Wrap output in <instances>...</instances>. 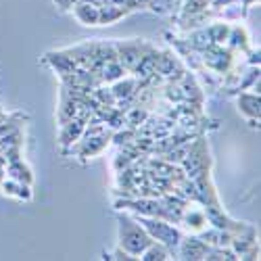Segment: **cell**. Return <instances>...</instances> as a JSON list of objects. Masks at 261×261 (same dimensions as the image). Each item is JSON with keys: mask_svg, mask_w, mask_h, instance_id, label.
I'll list each match as a JSON object with an SVG mask.
<instances>
[{"mask_svg": "<svg viewBox=\"0 0 261 261\" xmlns=\"http://www.w3.org/2000/svg\"><path fill=\"white\" fill-rule=\"evenodd\" d=\"M238 105H245V107H241L243 109V113H247V115H257L259 117V98H255V96H243L241 100H238Z\"/></svg>", "mask_w": 261, "mask_h": 261, "instance_id": "cell-7", "label": "cell"}, {"mask_svg": "<svg viewBox=\"0 0 261 261\" xmlns=\"http://www.w3.org/2000/svg\"><path fill=\"white\" fill-rule=\"evenodd\" d=\"M117 50H119V59L125 67H136L138 61L144 55L140 42H136V44H117Z\"/></svg>", "mask_w": 261, "mask_h": 261, "instance_id": "cell-3", "label": "cell"}, {"mask_svg": "<svg viewBox=\"0 0 261 261\" xmlns=\"http://www.w3.org/2000/svg\"><path fill=\"white\" fill-rule=\"evenodd\" d=\"M73 13H75V17L82 21L84 25H96V21H98V9L92 3L90 5H84V3L75 5Z\"/></svg>", "mask_w": 261, "mask_h": 261, "instance_id": "cell-5", "label": "cell"}, {"mask_svg": "<svg viewBox=\"0 0 261 261\" xmlns=\"http://www.w3.org/2000/svg\"><path fill=\"white\" fill-rule=\"evenodd\" d=\"M203 238H205V243H215V245H228L230 243V236L226 234V232H222V230H215V232H205L203 234Z\"/></svg>", "mask_w": 261, "mask_h": 261, "instance_id": "cell-8", "label": "cell"}, {"mask_svg": "<svg viewBox=\"0 0 261 261\" xmlns=\"http://www.w3.org/2000/svg\"><path fill=\"white\" fill-rule=\"evenodd\" d=\"M180 253L184 259H205L209 249H207V243H201L199 238H188V241L182 243Z\"/></svg>", "mask_w": 261, "mask_h": 261, "instance_id": "cell-4", "label": "cell"}, {"mask_svg": "<svg viewBox=\"0 0 261 261\" xmlns=\"http://www.w3.org/2000/svg\"><path fill=\"white\" fill-rule=\"evenodd\" d=\"M142 224H144V228L150 232V236L157 238V241H161V243L167 245V247H178L180 241H182L180 232L173 228V226L165 224V222H159V220H144Z\"/></svg>", "mask_w": 261, "mask_h": 261, "instance_id": "cell-2", "label": "cell"}, {"mask_svg": "<svg viewBox=\"0 0 261 261\" xmlns=\"http://www.w3.org/2000/svg\"><path fill=\"white\" fill-rule=\"evenodd\" d=\"M55 3H59V5H63L61 9H69V7H71V0H55Z\"/></svg>", "mask_w": 261, "mask_h": 261, "instance_id": "cell-10", "label": "cell"}, {"mask_svg": "<svg viewBox=\"0 0 261 261\" xmlns=\"http://www.w3.org/2000/svg\"><path fill=\"white\" fill-rule=\"evenodd\" d=\"M115 96H127L129 92H132V82H121L115 86Z\"/></svg>", "mask_w": 261, "mask_h": 261, "instance_id": "cell-9", "label": "cell"}, {"mask_svg": "<svg viewBox=\"0 0 261 261\" xmlns=\"http://www.w3.org/2000/svg\"><path fill=\"white\" fill-rule=\"evenodd\" d=\"M150 234H146V228L140 224L132 222L129 217H121L119 220V245L123 247L125 255H142V251L150 245Z\"/></svg>", "mask_w": 261, "mask_h": 261, "instance_id": "cell-1", "label": "cell"}, {"mask_svg": "<svg viewBox=\"0 0 261 261\" xmlns=\"http://www.w3.org/2000/svg\"><path fill=\"white\" fill-rule=\"evenodd\" d=\"M142 259H146V261H150V259L163 261V259H167V251H165V247H161V245H153V243H150V245L142 251Z\"/></svg>", "mask_w": 261, "mask_h": 261, "instance_id": "cell-6", "label": "cell"}]
</instances>
